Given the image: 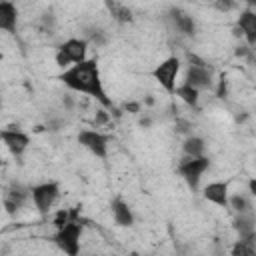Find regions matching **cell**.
I'll list each match as a JSON object with an SVG mask.
<instances>
[{
  "instance_id": "obj_1",
  "label": "cell",
  "mask_w": 256,
  "mask_h": 256,
  "mask_svg": "<svg viewBox=\"0 0 256 256\" xmlns=\"http://www.w3.org/2000/svg\"><path fill=\"white\" fill-rule=\"evenodd\" d=\"M58 78H60L70 90L90 94V96L96 98L106 110L114 108L112 98H108V94H106V90H104V86H102L100 68H98V60H96V58H90V60L86 58L84 62L70 66V68L64 70Z\"/></svg>"
},
{
  "instance_id": "obj_2",
  "label": "cell",
  "mask_w": 256,
  "mask_h": 256,
  "mask_svg": "<svg viewBox=\"0 0 256 256\" xmlns=\"http://www.w3.org/2000/svg\"><path fill=\"white\" fill-rule=\"evenodd\" d=\"M86 50H88V40L86 38H68L58 46L56 52V64L64 70L70 68V64H80L86 60Z\"/></svg>"
},
{
  "instance_id": "obj_3",
  "label": "cell",
  "mask_w": 256,
  "mask_h": 256,
  "mask_svg": "<svg viewBox=\"0 0 256 256\" xmlns=\"http://www.w3.org/2000/svg\"><path fill=\"white\" fill-rule=\"evenodd\" d=\"M80 236H82V224L68 222L64 228L56 230L52 240L66 256H78L80 254Z\"/></svg>"
},
{
  "instance_id": "obj_4",
  "label": "cell",
  "mask_w": 256,
  "mask_h": 256,
  "mask_svg": "<svg viewBox=\"0 0 256 256\" xmlns=\"http://www.w3.org/2000/svg\"><path fill=\"white\" fill-rule=\"evenodd\" d=\"M60 194V186L58 182H42V184H36L30 188V196H32V202L36 206V210L40 212V216H48L52 204L56 202Z\"/></svg>"
},
{
  "instance_id": "obj_5",
  "label": "cell",
  "mask_w": 256,
  "mask_h": 256,
  "mask_svg": "<svg viewBox=\"0 0 256 256\" xmlns=\"http://www.w3.org/2000/svg\"><path fill=\"white\" fill-rule=\"evenodd\" d=\"M208 166H210V160L206 156H198V158L184 156L180 160V164H178V172L186 180V184L196 192L198 190V184H200V176L208 170Z\"/></svg>"
},
{
  "instance_id": "obj_6",
  "label": "cell",
  "mask_w": 256,
  "mask_h": 256,
  "mask_svg": "<svg viewBox=\"0 0 256 256\" xmlns=\"http://www.w3.org/2000/svg\"><path fill=\"white\" fill-rule=\"evenodd\" d=\"M178 72H180V60H178V56H170V58L162 60V62L152 70V76H154V80H156L168 94H174Z\"/></svg>"
},
{
  "instance_id": "obj_7",
  "label": "cell",
  "mask_w": 256,
  "mask_h": 256,
  "mask_svg": "<svg viewBox=\"0 0 256 256\" xmlns=\"http://www.w3.org/2000/svg\"><path fill=\"white\" fill-rule=\"evenodd\" d=\"M108 142H110V138L102 132H96V130H80L78 132V144H82L96 158L104 160L108 156Z\"/></svg>"
},
{
  "instance_id": "obj_8",
  "label": "cell",
  "mask_w": 256,
  "mask_h": 256,
  "mask_svg": "<svg viewBox=\"0 0 256 256\" xmlns=\"http://www.w3.org/2000/svg\"><path fill=\"white\" fill-rule=\"evenodd\" d=\"M0 140L14 156H22L26 152V148L30 146V136L26 132L18 130L16 126H8V128L0 130Z\"/></svg>"
},
{
  "instance_id": "obj_9",
  "label": "cell",
  "mask_w": 256,
  "mask_h": 256,
  "mask_svg": "<svg viewBox=\"0 0 256 256\" xmlns=\"http://www.w3.org/2000/svg\"><path fill=\"white\" fill-rule=\"evenodd\" d=\"M186 86L194 88V90H208L212 88V68H196V66H188L186 70Z\"/></svg>"
},
{
  "instance_id": "obj_10",
  "label": "cell",
  "mask_w": 256,
  "mask_h": 256,
  "mask_svg": "<svg viewBox=\"0 0 256 256\" xmlns=\"http://www.w3.org/2000/svg\"><path fill=\"white\" fill-rule=\"evenodd\" d=\"M236 28L242 32V36H246V46L252 48L256 44V14L252 10H244L240 12L238 16V22H236Z\"/></svg>"
},
{
  "instance_id": "obj_11",
  "label": "cell",
  "mask_w": 256,
  "mask_h": 256,
  "mask_svg": "<svg viewBox=\"0 0 256 256\" xmlns=\"http://www.w3.org/2000/svg\"><path fill=\"white\" fill-rule=\"evenodd\" d=\"M204 198L216 206H228V182H210L204 188Z\"/></svg>"
},
{
  "instance_id": "obj_12",
  "label": "cell",
  "mask_w": 256,
  "mask_h": 256,
  "mask_svg": "<svg viewBox=\"0 0 256 256\" xmlns=\"http://www.w3.org/2000/svg\"><path fill=\"white\" fill-rule=\"evenodd\" d=\"M28 196H30V190H26V188H22V186H12V188L6 190V194H4V210H6L8 214H16Z\"/></svg>"
},
{
  "instance_id": "obj_13",
  "label": "cell",
  "mask_w": 256,
  "mask_h": 256,
  "mask_svg": "<svg viewBox=\"0 0 256 256\" xmlns=\"http://www.w3.org/2000/svg\"><path fill=\"white\" fill-rule=\"evenodd\" d=\"M234 230L238 232V240H254L256 238V228H254V214H238L232 222Z\"/></svg>"
},
{
  "instance_id": "obj_14",
  "label": "cell",
  "mask_w": 256,
  "mask_h": 256,
  "mask_svg": "<svg viewBox=\"0 0 256 256\" xmlns=\"http://www.w3.org/2000/svg\"><path fill=\"white\" fill-rule=\"evenodd\" d=\"M112 216H114V222L122 228H130L134 224V214H132L130 206L120 198H116L112 202Z\"/></svg>"
},
{
  "instance_id": "obj_15",
  "label": "cell",
  "mask_w": 256,
  "mask_h": 256,
  "mask_svg": "<svg viewBox=\"0 0 256 256\" xmlns=\"http://www.w3.org/2000/svg\"><path fill=\"white\" fill-rule=\"evenodd\" d=\"M18 24V10L12 2H0V30L16 32Z\"/></svg>"
},
{
  "instance_id": "obj_16",
  "label": "cell",
  "mask_w": 256,
  "mask_h": 256,
  "mask_svg": "<svg viewBox=\"0 0 256 256\" xmlns=\"http://www.w3.org/2000/svg\"><path fill=\"white\" fill-rule=\"evenodd\" d=\"M170 14H172V20H174V26L178 28V32H182L184 36L196 34V22L192 16L184 14L180 8H170Z\"/></svg>"
},
{
  "instance_id": "obj_17",
  "label": "cell",
  "mask_w": 256,
  "mask_h": 256,
  "mask_svg": "<svg viewBox=\"0 0 256 256\" xmlns=\"http://www.w3.org/2000/svg\"><path fill=\"white\" fill-rule=\"evenodd\" d=\"M106 8H108L110 16H112L116 22H120V24H128V22H132V20H134L132 10H130L126 4H122V2H116V0L106 2Z\"/></svg>"
},
{
  "instance_id": "obj_18",
  "label": "cell",
  "mask_w": 256,
  "mask_h": 256,
  "mask_svg": "<svg viewBox=\"0 0 256 256\" xmlns=\"http://www.w3.org/2000/svg\"><path fill=\"white\" fill-rule=\"evenodd\" d=\"M182 150L188 158H198V156H204V150H206V144L200 136H188L182 144Z\"/></svg>"
},
{
  "instance_id": "obj_19",
  "label": "cell",
  "mask_w": 256,
  "mask_h": 256,
  "mask_svg": "<svg viewBox=\"0 0 256 256\" xmlns=\"http://www.w3.org/2000/svg\"><path fill=\"white\" fill-rule=\"evenodd\" d=\"M174 94H176L182 102H186L188 106L198 108V100H200V92H198V90H194V88H190V86L182 84V86H176Z\"/></svg>"
},
{
  "instance_id": "obj_20",
  "label": "cell",
  "mask_w": 256,
  "mask_h": 256,
  "mask_svg": "<svg viewBox=\"0 0 256 256\" xmlns=\"http://www.w3.org/2000/svg\"><path fill=\"white\" fill-rule=\"evenodd\" d=\"M228 206L236 212V214H248L252 212V200L244 194H234V196H228Z\"/></svg>"
},
{
  "instance_id": "obj_21",
  "label": "cell",
  "mask_w": 256,
  "mask_h": 256,
  "mask_svg": "<svg viewBox=\"0 0 256 256\" xmlns=\"http://www.w3.org/2000/svg\"><path fill=\"white\" fill-rule=\"evenodd\" d=\"M230 256H256L254 240H236L230 248Z\"/></svg>"
},
{
  "instance_id": "obj_22",
  "label": "cell",
  "mask_w": 256,
  "mask_h": 256,
  "mask_svg": "<svg viewBox=\"0 0 256 256\" xmlns=\"http://www.w3.org/2000/svg\"><path fill=\"white\" fill-rule=\"evenodd\" d=\"M68 222H70V210L62 208V210H58V212L54 214V220H52V224H54V228H56V230L64 228Z\"/></svg>"
},
{
  "instance_id": "obj_23",
  "label": "cell",
  "mask_w": 256,
  "mask_h": 256,
  "mask_svg": "<svg viewBox=\"0 0 256 256\" xmlns=\"http://www.w3.org/2000/svg\"><path fill=\"white\" fill-rule=\"evenodd\" d=\"M186 60H188V64L190 66H196V68H210L208 64H206V60H202L198 54H194V52H186Z\"/></svg>"
},
{
  "instance_id": "obj_24",
  "label": "cell",
  "mask_w": 256,
  "mask_h": 256,
  "mask_svg": "<svg viewBox=\"0 0 256 256\" xmlns=\"http://www.w3.org/2000/svg\"><path fill=\"white\" fill-rule=\"evenodd\" d=\"M88 40H92L94 44H104L106 42V36L102 30H90L88 32Z\"/></svg>"
},
{
  "instance_id": "obj_25",
  "label": "cell",
  "mask_w": 256,
  "mask_h": 256,
  "mask_svg": "<svg viewBox=\"0 0 256 256\" xmlns=\"http://www.w3.org/2000/svg\"><path fill=\"white\" fill-rule=\"evenodd\" d=\"M226 90H228V80H226V76H220V80H218V90H216V96H218V98H224V96H226Z\"/></svg>"
},
{
  "instance_id": "obj_26",
  "label": "cell",
  "mask_w": 256,
  "mask_h": 256,
  "mask_svg": "<svg viewBox=\"0 0 256 256\" xmlns=\"http://www.w3.org/2000/svg\"><path fill=\"white\" fill-rule=\"evenodd\" d=\"M234 54H236V56H240V58H244V56L252 58V48H248V46H236Z\"/></svg>"
},
{
  "instance_id": "obj_27",
  "label": "cell",
  "mask_w": 256,
  "mask_h": 256,
  "mask_svg": "<svg viewBox=\"0 0 256 256\" xmlns=\"http://www.w3.org/2000/svg\"><path fill=\"white\" fill-rule=\"evenodd\" d=\"M234 6H236L234 2H216V4H214V8H218L220 12H228V10H232Z\"/></svg>"
},
{
  "instance_id": "obj_28",
  "label": "cell",
  "mask_w": 256,
  "mask_h": 256,
  "mask_svg": "<svg viewBox=\"0 0 256 256\" xmlns=\"http://www.w3.org/2000/svg\"><path fill=\"white\" fill-rule=\"evenodd\" d=\"M124 110H128L130 114H138L140 112V102H126L124 104Z\"/></svg>"
},
{
  "instance_id": "obj_29",
  "label": "cell",
  "mask_w": 256,
  "mask_h": 256,
  "mask_svg": "<svg viewBox=\"0 0 256 256\" xmlns=\"http://www.w3.org/2000/svg\"><path fill=\"white\" fill-rule=\"evenodd\" d=\"M110 120V116H108V112H104V110H100V112H96V124H106Z\"/></svg>"
},
{
  "instance_id": "obj_30",
  "label": "cell",
  "mask_w": 256,
  "mask_h": 256,
  "mask_svg": "<svg viewBox=\"0 0 256 256\" xmlns=\"http://www.w3.org/2000/svg\"><path fill=\"white\" fill-rule=\"evenodd\" d=\"M176 126H178V132H190V122H186V120H178L176 122Z\"/></svg>"
},
{
  "instance_id": "obj_31",
  "label": "cell",
  "mask_w": 256,
  "mask_h": 256,
  "mask_svg": "<svg viewBox=\"0 0 256 256\" xmlns=\"http://www.w3.org/2000/svg\"><path fill=\"white\" fill-rule=\"evenodd\" d=\"M248 188H250V196H256V180L254 178L248 182Z\"/></svg>"
},
{
  "instance_id": "obj_32",
  "label": "cell",
  "mask_w": 256,
  "mask_h": 256,
  "mask_svg": "<svg viewBox=\"0 0 256 256\" xmlns=\"http://www.w3.org/2000/svg\"><path fill=\"white\" fill-rule=\"evenodd\" d=\"M150 124H152V118H148V116H146V118H140V126H144V128H148Z\"/></svg>"
},
{
  "instance_id": "obj_33",
  "label": "cell",
  "mask_w": 256,
  "mask_h": 256,
  "mask_svg": "<svg viewBox=\"0 0 256 256\" xmlns=\"http://www.w3.org/2000/svg\"><path fill=\"white\" fill-rule=\"evenodd\" d=\"M64 104H66V106H68V108H70V106H72V104H74V102H72V98H70V96H66V98H64Z\"/></svg>"
},
{
  "instance_id": "obj_34",
  "label": "cell",
  "mask_w": 256,
  "mask_h": 256,
  "mask_svg": "<svg viewBox=\"0 0 256 256\" xmlns=\"http://www.w3.org/2000/svg\"><path fill=\"white\" fill-rule=\"evenodd\" d=\"M232 32H234V36H236V38H240V36H242V32H240V30H238V28H234V30H232Z\"/></svg>"
},
{
  "instance_id": "obj_35",
  "label": "cell",
  "mask_w": 256,
  "mask_h": 256,
  "mask_svg": "<svg viewBox=\"0 0 256 256\" xmlns=\"http://www.w3.org/2000/svg\"><path fill=\"white\" fill-rule=\"evenodd\" d=\"M146 104H148V106H152V104H154V98H150V96H148V98H146Z\"/></svg>"
},
{
  "instance_id": "obj_36",
  "label": "cell",
  "mask_w": 256,
  "mask_h": 256,
  "mask_svg": "<svg viewBox=\"0 0 256 256\" xmlns=\"http://www.w3.org/2000/svg\"><path fill=\"white\" fill-rule=\"evenodd\" d=\"M130 256H142V254H138V252H132V254H130Z\"/></svg>"
},
{
  "instance_id": "obj_37",
  "label": "cell",
  "mask_w": 256,
  "mask_h": 256,
  "mask_svg": "<svg viewBox=\"0 0 256 256\" xmlns=\"http://www.w3.org/2000/svg\"><path fill=\"white\" fill-rule=\"evenodd\" d=\"M0 106H2V100H0Z\"/></svg>"
}]
</instances>
